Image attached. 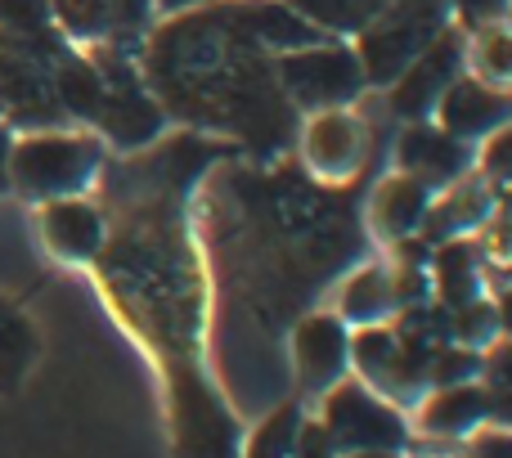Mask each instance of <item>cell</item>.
<instances>
[{
	"label": "cell",
	"instance_id": "obj_1",
	"mask_svg": "<svg viewBox=\"0 0 512 458\" xmlns=\"http://www.w3.org/2000/svg\"><path fill=\"white\" fill-rule=\"evenodd\" d=\"M158 86L167 99L185 108L234 126L265 122L274 131H283V90L270 77V63L261 59V45L239 27L230 5H216L207 14L176 18L171 27H162L158 41L149 50Z\"/></svg>",
	"mask_w": 512,
	"mask_h": 458
},
{
	"label": "cell",
	"instance_id": "obj_9",
	"mask_svg": "<svg viewBox=\"0 0 512 458\" xmlns=\"http://www.w3.org/2000/svg\"><path fill=\"white\" fill-rule=\"evenodd\" d=\"M292 355H297V373L310 391L333 387L346 373V360H351V337H346L342 319L333 315H310L297 324L292 333Z\"/></svg>",
	"mask_w": 512,
	"mask_h": 458
},
{
	"label": "cell",
	"instance_id": "obj_27",
	"mask_svg": "<svg viewBox=\"0 0 512 458\" xmlns=\"http://www.w3.org/2000/svg\"><path fill=\"white\" fill-rule=\"evenodd\" d=\"M454 9H459V18L468 27H495L499 18H504V9H508V0H454Z\"/></svg>",
	"mask_w": 512,
	"mask_h": 458
},
{
	"label": "cell",
	"instance_id": "obj_6",
	"mask_svg": "<svg viewBox=\"0 0 512 458\" xmlns=\"http://www.w3.org/2000/svg\"><path fill=\"white\" fill-rule=\"evenodd\" d=\"M459 68H463V36L445 27V32L436 36L423 54H414V59L405 63V72L391 81V113L414 117V122L427 117L436 108V99L450 90V81L459 77Z\"/></svg>",
	"mask_w": 512,
	"mask_h": 458
},
{
	"label": "cell",
	"instance_id": "obj_33",
	"mask_svg": "<svg viewBox=\"0 0 512 458\" xmlns=\"http://www.w3.org/2000/svg\"><path fill=\"white\" fill-rule=\"evenodd\" d=\"M351 458H400V450H355Z\"/></svg>",
	"mask_w": 512,
	"mask_h": 458
},
{
	"label": "cell",
	"instance_id": "obj_32",
	"mask_svg": "<svg viewBox=\"0 0 512 458\" xmlns=\"http://www.w3.org/2000/svg\"><path fill=\"white\" fill-rule=\"evenodd\" d=\"M5 180H9V135L0 131V189H5Z\"/></svg>",
	"mask_w": 512,
	"mask_h": 458
},
{
	"label": "cell",
	"instance_id": "obj_31",
	"mask_svg": "<svg viewBox=\"0 0 512 458\" xmlns=\"http://www.w3.org/2000/svg\"><path fill=\"white\" fill-rule=\"evenodd\" d=\"M158 9H167V14H180V9H198V5H212V0H153Z\"/></svg>",
	"mask_w": 512,
	"mask_h": 458
},
{
	"label": "cell",
	"instance_id": "obj_19",
	"mask_svg": "<svg viewBox=\"0 0 512 458\" xmlns=\"http://www.w3.org/2000/svg\"><path fill=\"white\" fill-rule=\"evenodd\" d=\"M391 306H396V292H391V283L382 270H360L351 283H346L342 315L355 319V324H378Z\"/></svg>",
	"mask_w": 512,
	"mask_h": 458
},
{
	"label": "cell",
	"instance_id": "obj_10",
	"mask_svg": "<svg viewBox=\"0 0 512 458\" xmlns=\"http://www.w3.org/2000/svg\"><path fill=\"white\" fill-rule=\"evenodd\" d=\"M54 18L86 41H126L140 32L153 0H50Z\"/></svg>",
	"mask_w": 512,
	"mask_h": 458
},
{
	"label": "cell",
	"instance_id": "obj_14",
	"mask_svg": "<svg viewBox=\"0 0 512 458\" xmlns=\"http://www.w3.org/2000/svg\"><path fill=\"white\" fill-rule=\"evenodd\" d=\"M486 418H490V396H486V387H477V382L441 387L423 405V427L432 436H468V432H477Z\"/></svg>",
	"mask_w": 512,
	"mask_h": 458
},
{
	"label": "cell",
	"instance_id": "obj_28",
	"mask_svg": "<svg viewBox=\"0 0 512 458\" xmlns=\"http://www.w3.org/2000/svg\"><path fill=\"white\" fill-rule=\"evenodd\" d=\"M337 450L328 445V436H324V427L319 423H301V436H297V454L292 458H333Z\"/></svg>",
	"mask_w": 512,
	"mask_h": 458
},
{
	"label": "cell",
	"instance_id": "obj_30",
	"mask_svg": "<svg viewBox=\"0 0 512 458\" xmlns=\"http://www.w3.org/2000/svg\"><path fill=\"white\" fill-rule=\"evenodd\" d=\"M472 458H512V454H508V436L495 432V436H486V441H477Z\"/></svg>",
	"mask_w": 512,
	"mask_h": 458
},
{
	"label": "cell",
	"instance_id": "obj_21",
	"mask_svg": "<svg viewBox=\"0 0 512 458\" xmlns=\"http://www.w3.org/2000/svg\"><path fill=\"white\" fill-rule=\"evenodd\" d=\"M387 0H297V9L324 32H360Z\"/></svg>",
	"mask_w": 512,
	"mask_h": 458
},
{
	"label": "cell",
	"instance_id": "obj_23",
	"mask_svg": "<svg viewBox=\"0 0 512 458\" xmlns=\"http://www.w3.org/2000/svg\"><path fill=\"white\" fill-rule=\"evenodd\" d=\"M351 355L364 369V378L378 382V387H387L391 364H396V333H387V328H378V324H364V333L351 342Z\"/></svg>",
	"mask_w": 512,
	"mask_h": 458
},
{
	"label": "cell",
	"instance_id": "obj_11",
	"mask_svg": "<svg viewBox=\"0 0 512 458\" xmlns=\"http://www.w3.org/2000/svg\"><path fill=\"white\" fill-rule=\"evenodd\" d=\"M95 68H99V63H95ZM99 72H104V68H99ZM104 81H108V95H104V108H99L95 122H104V131L113 135L117 144H126V149L153 140V135H158V126H162L158 104H153V99L135 86L131 72H122V77L104 72Z\"/></svg>",
	"mask_w": 512,
	"mask_h": 458
},
{
	"label": "cell",
	"instance_id": "obj_22",
	"mask_svg": "<svg viewBox=\"0 0 512 458\" xmlns=\"http://www.w3.org/2000/svg\"><path fill=\"white\" fill-rule=\"evenodd\" d=\"M436 274H441V297L445 306H463V301H477V261H472L468 243H454L441 252L436 261Z\"/></svg>",
	"mask_w": 512,
	"mask_h": 458
},
{
	"label": "cell",
	"instance_id": "obj_25",
	"mask_svg": "<svg viewBox=\"0 0 512 458\" xmlns=\"http://www.w3.org/2000/svg\"><path fill=\"white\" fill-rule=\"evenodd\" d=\"M481 369V355L468 351V346H441V351L432 355V369H427V378L436 382V387H454V382H468L472 373Z\"/></svg>",
	"mask_w": 512,
	"mask_h": 458
},
{
	"label": "cell",
	"instance_id": "obj_2",
	"mask_svg": "<svg viewBox=\"0 0 512 458\" xmlns=\"http://www.w3.org/2000/svg\"><path fill=\"white\" fill-rule=\"evenodd\" d=\"M445 32V0H387L360 27V72L373 86H391L414 54H423Z\"/></svg>",
	"mask_w": 512,
	"mask_h": 458
},
{
	"label": "cell",
	"instance_id": "obj_12",
	"mask_svg": "<svg viewBox=\"0 0 512 458\" xmlns=\"http://www.w3.org/2000/svg\"><path fill=\"white\" fill-rule=\"evenodd\" d=\"M239 27L252 36L261 50H301V45H315L324 41V27H315L301 9L279 5V0H239L230 5Z\"/></svg>",
	"mask_w": 512,
	"mask_h": 458
},
{
	"label": "cell",
	"instance_id": "obj_16",
	"mask_svg": "<svg viewBox=\"0 0 512 458\" xmlns=\"http://www.w3.org/2000/svg\"><path fill=\"white\" fill-rule=\"evenodd\" d=\"M50 81H54V99H59L63 113L99 117V108H104V95H108V81H104V72H99L90 59L63 54V59L50 68Z\"/></svg>",
	"mask_w": 512,
	"mask_h": 458
},
{
	"label": "cell",
	"instance_id": "obj_4",
	"mask_svg": "<svg viewBox=\"0 0 512 458\" xmlns=\"http://www.w3.org/2000/svg\"><path fill=\"white\" fill-rule=\"evenodd\" d=\"M279 90L301 108H342L364 90V72L346 45H301L279 59Z\"/></svg>",
	"mask_w": 512,
	"mask_h": 458
},
{
	"label": "cell",
	"instance_id": "obj_17",
	"mask_svg": "<svg viewBox=\"0 0 512 458\" xmlns=\"http://www.w3.org/2000/svg\"><path fill=\"white\" fill-rule=\"evenodd\" d=\"M427 207H432V194L427 185H418L414 176H396L378 189V203H373V216H378V229L391 238H405L423 225Z\"/></svg>",
	"mask_w": 512,
	"mask_h": 458
},
{
	"label": "cell",
	"instance_id": "obj_26",
	"mask_svg": "<svg viewBox=\"0 0 512 458\" xmlns=\"http://www.w3.org/2000/svg\"><path fill=\"white\" fill-rule=\"evenodd\" d=\"M450 328L463 337V342H481V337H490V328H495V310L477 306V301H463V306H454Z\"/></svg>",
	"mask_w": 512,
	"mask_h": 458
},
{
	"label": "cell",
	"instance_id": "obj_3",
	"mask_svg": "<svg viewBox=\"0 0 512 458\" xmlns=\"http://www.w3.org/2000/svg\"><path fill=\"white\" fill-rule=\"evenodd\" d=\"M99 144L72 135H32L9 144V180L27 198H68L95 176Z\"/></svg>",
	"mask_w": 512,
	"mask_h": 458
},
{
	"label": "cell",
	"instance_id": "obj_20",
	"mask_svg": "<svg viewBox=\"0 0 512 458\" xmlns=\"http://www.w3.org/2000/svg\"><path fill=\"white\" fill-rule=\"evenodd\" d=\"M301 436V405H279L248 441V458H292Z\"/></svg>",
	"mask_w": 512,
	"mask_h": 458
},
{
	"label": "cell",
	"instance_id": "obj_24",
	"mask_svg": "<svg viewBox=\"0 0 512 458\" xmlns=\"http://www.w3.org/2000/svg\"><path fill=\"white\" fill-rule=\"evenodd\" d=\"M477 36H481V45H477V77L490 81V86H504V81H508V54H512L508 36L499 32V23L495 27H481Z\"/></svg>",
	"mask_w": 512,
	"mask_h": 458
},
{
	"label": "cell",
	"instance_id": "obj_8",
	"mask_svg": "<svg viewBox=\"0 0 512 458\" xmlns=\"http://www.w3.org/2000/svg\"><path fill=\"white\" fill-rule=\"evenodd\" d=\"M441 126L459 140H481V135L504 131L508 122V95L504 86H490L481 77H454L450 90L436 99Z\"/></svg>",
	"mask_w": 512,
	"mask_h": 458
},
{
	"label": "cell",
	"instance_id": "obj_5",
	"mask_svg": "<svg viewBox=\"0 0 512 458\" xmlns=\"http://www.w3.org/2000/svg\"><path fill=\"white\" fill-rule=\"evenodd\" d=\"M324 436L333 450L342 454H355V450H400L405 445V418L396 414V409L387 405V400H378L369 387H360V382H342V387H333V396H328L324 405Z\"/></svg>",
	"mask_w": 512,
	"mask_h": 458
},
{
	"label": "cell",
	"instance_id": "obj_7",
	"mask_svg": "<svg viewBox=\"0 0 512 458\" xmlns=\"http://www.w3.org/2000/svg\"><path fill=\"white\" fill-rule=\"evenodd\" d=\"M472 167V149L468 140L450 135L445 126H409L400 135V171L414 176L418 185H454L463 171Z\"/></svg>",
	"mask_w": 512,
	"mask_h": 458
},
{
	"label": "cell",
	"instance_id": "obj_13",
	"mask_svg": "<svg viewBox=\"0 0 512 458\" xmlns=\"http://www.w3.org/2000/svg\"><path fill=\"white\" fill-rule=\"evenodd\" d=\"M45 243L63 256V261H90L104 247V221L90 203H72V198H50L45 207Z\"/></svg>",
	"mask_w": 512,
	"mask_h": 458
},
{
	"label": "cell",
	"instance_id": "obj_15",
	"mask_svg": "<svg viewBox=\"0 0 512 458\" xmlns=\"http://www.w3.org/2000/svg\"><path fill=\"white\" fill-rule=\"evenodd\" d=\"M306 153L324 176H346V171L360 162V126L351 122L346 113L328 108L306 135Z\"/></svg>",
	"mask_w": 512,
	"mask_h": 458
},
{
	"label": "cell",
	"instance_id": "obj_18",
	"mask_svg": "<svg viewBox=\"0 0 512 458\" xmlns=\"http://www.w3.org/2000/svg\"><path fill=\"white\" fill-rule=\"evenodd\" d=\"M41 355V337L23 319V310H14L0 297V391H18V382L27 378V369Z\"/></svg>",
	"mask_w": 512,
	"mask_h": 458
},
{
	"label": "cell",
	"instance_id": "obj_29",
	"mask_svg": "<svg viewBox=\"0 0 512 458\" xmlns=\"http://www.w3.org/2000/svg\"><path fill=\"white\" fill-rule=\"evenodd\" d=\"M486 171L495 185L508 180V135L504 131H495V144H490V153H486Z\"/></svg>",
	"mask_w": 512,
	"mask_h": 458
}]
</instances>
